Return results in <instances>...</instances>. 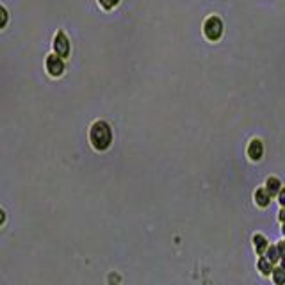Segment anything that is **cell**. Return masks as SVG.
<instances>
[{"mask_svg":"<svg viewBox=\"0 0 285 285\" xmlns=\"http://www.w3.org/2000/svg\"><path fill=\"white\" fill-rule=\"evenodd\" d=\"M89 139H91V145L95 146L96 150L103 152L110 146L112 142V132H110V127L105 123V121H96L95 125L89 130Z\"/></svg>","mask_w":285,"mask_h":285,"instance_id":"6da1fadb","label":"cell"},{"mask_svg":"<svg viewBox=\"0 0 285 285\" xmlns=\"http://www.w3.org/2000/svg\"><path fill=\"white\" fill-rule=\"evenodd\" d=\"M203 32H205L207 39H210V41H217V39L223 36V21H221L217 16L207 18L205 25H203Z\"/></svg>","mask_w":285,"mask_h":285,"instance_id":"7a4b0ae2","label":"cell"},{"mask_svg":"<svg viewBox=\"0 0 285 285\" xmlns=\"http://www.w3.org/2000/svg\"><path fill=\"white\" fill-rule=\"evenodd\" d=\"M53 50L59 57H68L70 55V41H68L66 34L63 31H59L53 39Z\"/></svg>","mask_w":285,"mask_h":285,"instance_id":"3957f363","label":"cell"},{"mask_svg":"<svg viewBox=\"0 0 285 285\" xmlns=\"http://www.w3.org/2000/svg\"><path fill=\"white\" fill-rule=\"evenodd\" d=\"M46 71H48L52 77H59L64 71V61L63 57H59L57 53L46 57Z\"/></svg>","mask_w":285,"mask_h":285,"instance_id":"277c9868","label":"cell"},{"mask_svg":"<svg viewBox=\"0 0 285 285\" xmlns=\"http://www.w3.org/2000/svg\"><path fill=\"white\" fill-rule=\"evenodd\" d=\"M262 153H264L262 142H260L259 139H253V141L249 142V146H248L249 159H251V160H260V159H262Z\"/></svg>","mask_w":285,"mask_h":285,"instance_id":"5b68a950","label":"cell"},{"mask_svg":"<svg viewBox=\"0 0 285 285\" xmlns=\"http://www.w3.org/2000/svg\"><path fill=\"white\" fill-rule=\"evenodd\" d=\"M255 202L259 203L260 207H267V205H269V202H271L269 191H267V189H256V192H255Z\"/></svg>","mask_w":285,"mask_h":285,"instance_id":"8992f818","label":"cell"},{"mask_svg":"<svg viewBox=\"0 0 285 285\" xmlns=\"http://www.w3.org/2000/svg\"><path fill=\"white\" fill-rule=\"evenodd\" d=\"M266 189H267V191H269V194H271V196L280 194V191H281V187H280V180H278V178H274V177L267 178Z\"/></svg>","mask_w":285,"mask_h":285,"instance_id":"52a82bcc","label":"cell"},{"mask_svg":"<svg viewBox=\"0 0 285 285\" xmlns=\"http://www.w3.org/2000/svg\"><path fill=\"white\" fill-rule=\"evenodd\" d=\"M253 244H255V249L259 255H262V253L267 251V241L264 235H260V234L255 235V237H253Z\"/></svg>","mask_w":285,"mask_h":285,"instance_id":"ba28073f","label":"cell"},{"mask_svg":"<svg viewBox=\"0 0 285 285\" xmlns=\"http://www.w3.org/2000/svg\"><path fill=\"white\" fill-rule=\"evenodd\" d=\"M273 280L276 285H285V269L283 267H278L273 271Z\"/></svg>","mask_w":285,"mask_h":285,"instance_id":"9c48e42d","label":"cell"},{"mask_svg":"<svg viewBox=\"0 0 285 285\" xmlns=\"http://www.w3.org/2000/svg\"><path fill=\"white\" fill-rule=\"evenodd\" d=\"M281 259V253L280 249H278V246H271L269 249H267V260H271V262H276V260Z\"/></svg>","mask_w":285,"mask_h":285,"instance_id":"30bf717a","label":"cell"},{"mask_svg":"<svg viewBox=\"0 0 285 285\" xmlns=\"http://www.w3.org/2000/svg\"><path fill=\"white\" fill-rule=\"evenodd\" d=\"M259 269H260V273L269 274L271 269H273V262H271V260H267V259H260L259 260Z\"/></svg>","mask_w":285,"mask_h":285,"instance_id":"8fae6325","label":"cell"},{"mask_svg":"<svg viewBox=\"0 0 285 285\" xmlns=\"http://www.w3.org/2000/svg\"><path fill=\"white\" fill-rule=\"evenodd\" d=\"M100 4H102V7L103 9H112L114 6H116L120 0H98Z\"/></svg>","mask_w":285,"mask_h":285,"instance_id":"7c38bea8","label":"cell"},{"mask_svg":"<svg viewBox=\"0 0 285 285\" xmlns=\"http://www.w3.org/2000/svg\"><path fill=\"white\" fill-rule=\"evenodd\" d=\"M278 202H280L281 207H285V189H281L280 194H278Z\"/></svg>","mask_w":285,"mask_h":285,"instance_id":"4fadbf2b","label":"cell"},{"mask_svg":"<svg viewBox=\"0 0 285 285\" xmlns=\"http://www.w3.org/2000/svg\"><path fill=\"white\" fill-rule=\"evenodd\" d=\"M0 13H2V23H0V25H2V27H6V23H7V11L2 7V9H0Z\"/></svg>","mask_w":285,"mask_h":285,"instance_id":"5bb4252c","label":"cell"},{"mask_svg":"<svg viewBox=\"0 0 285 285\" xmlns=\"http://www.w3.org/2000/svg\"><path fill=\"white\" fill-rule=\"evenodd\" d=\"M280 221H283V223H285V209L280 212Z\"/></svg>","mask_w":285,"mask_h":285,"instance_id":"9a60e30c","label":"cell"},{"mask_svg":"<svg viewBox=\"0 0 285 285\" xmlns=\"http://www.w3.org/2000/svg\"><path fill=\"white\" fill-rule=\"evenodd\" d=\"M281 266H283V269H285V259H281Z\"/></svg>","mask_w":285,"mask_h":285,"instance_id":"2e32d148","label":"cell"},{"mask_svg":"<svg viewBox=\"0 0 285 285\" xmlns=\"http://www.w3.org/2000/svg\"><path fill=\"white\" fill-rule=\"evenodd\" d=\"M281 230H283V234H285V223H283V226H281Z\"/></svg>","mask_w":285,"mask_h":285,"instance_id":"e0dca14e","label":"cell"},{"mask_svg":"<svg viewBox=\"0 0 285 285\" xmlns=\"http://www.w3.org/2000/svg\"><path fill=\"white\" fill-rule=\"evenodd\" d=\"M283 242H285V241H283Z\"/></svg>","mask_w":285,"mask_h":285,"instance_id":"ac0fdd59","label":"cell"}]
</instances>
